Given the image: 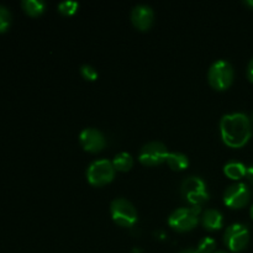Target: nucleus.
Instances as JSON below:
<instances>
[{
	"label": "nucleus",
	"instance_id": "nucleus-1",
	"mask_svg": "<svg viewBox=\"0 0 253 253\" xmlns=\"http://www.w3.org/2000/svg\"><path fill=\"white\" fill-rule=\"evenodd\" d=\"M221 138L231 148L244 147L252 136V125L249 116L242 113L224 115L220 120Z\"/></svg>",
	"mask_w": 253,
	"mask_h": 253
},
{
	"label": "nucleus",
	"instance_id": "nucleus-2",
	"mask_svg": "<svg viewBox=\"0 0 253 253\" xmlns=\"http://www.w3.org/2000/svg\"><path fill=\"white\" fill-rule=\"evenodd\" d=\"M209 84L216 90H226L234 82V68L225 59H217L208 71Z\"/></svg>",
	"mask_w": 253,
	"mask_h": 253
},
{
	"label": "nucleus",
	"instance_id": "nucleus-3",
	"mask_svg": "<svg viewBox=\"0 0 253 253\" xmlns=\"http://www.w3.org/2000/svg\"><path fill=\"white\" fill-rule=\"evenodd\" d=\"M180 193H182V197L193 207H200L209 200L207 184L202 178L195 177V175L188 177L187 179L183 180Z\"/></svg>",
	"mask_w": 253,
	"mask_h": 253
},
{
	"label": "nucleus",
	"instance_id": "nucleus-4",
	"mask_svg": "<svg viewBox=\"0 0 253 253\" xmlns=\"http://www.w3.org/2000/svg\"><path fill=\"white\" fill-rule=\"evenodd\" d=\"M114 222L121 227H132L137 222V210L132 203L124 198L114 199L110 204Z\"/></svg>",
	"mask_w": 253,
	"mask_h": 253
},
{
	"label": "nucleus",
	"instance_id": "nucleus-5",
	"mask_svg": "<svg viewBox=\"0 0 253 253\" xmlns=\"http://www.w3.org/2000/svg\"><path fill=\"white\" fill-rule=\"evenodd\" d=\"M115 168L113 162L108 160H98L90 163L86 169V179L94 187H104L113 182Z\"/></svg>",
	"mask_w": 253,
	"mask_h": 253
},
{
	"label": "nucleus",
	"instance_id": "nucleus-6",
	"mask_svg": "<svg viewBox=\"0 0 253 253\" xmlns=\"http://www.w3.org/2000/svg\"><path fill=\"white\" fill-rule=\"evenodd\" d=\"M168 153L169 152L165 143L160 141H152L142 146L138 155V161L146 167H156L166 162Z\"/></svg>",
	"mask_w": 253,
	"mask_h": 253
},
{
	"label": "nucleus",
	"instance_id": "nucleus-7",
	"mask_svg": "<svg viewBox=\"0 0 253 253\" xmlns=\"http://www.w3.org/2000/svg\"><path fill=\"white\" fill-rule=\"evenodd\" d=\"M250 242V231L246 225L232 224L226 229L224 244L232 252H240L246 249Z\"/></svg>",
	"mask_w": 253,
	"mask_h": 253
},
{
	"label": "nucleus",
	"instance_id": "nucleus-8",
	"mask_svg": "<svg viewBox=\"0 0 253 253\" xmlns=\"http://www.w3.org/2000/svg\"><path fill=\"white\" fill-rule=\"evenodd\" d=\"M199 215L192 208H180L174 210L168 219V224L172 229L179 232H187L194 229L199 221Z\"/></svg>",
	"mask_w": 253,
	"mask_h": 253
},
{
	"label": "nucleus",
	"instance_id": "nucleus-9",
	"mask_svg": "<svg viewBox=\"0 0 253 253\" xmlns=\"http://www.w3.org/2000/svg\"><path fill=\"white\" fill-rule=\"evenodd\" d=\"M251 198V192L245 183H235L224 193V203L231 209H241Z\"/></svg>",
	"mask_w": 253,
	"mask_h": 253
},
{
	"label": "nucleus",
	"instance_id": "nucleus-10",
	"mask_svg": "<svg viewBox=\"0 0 253 253\" xmlns=\"http://www.w3.org/2000/svg\"><path fill=\"white\" fill-rule=\"evenodd\" d=\"M79 142L84 151L90 153L100 152L106 145L105 136L101 131L94 127H86L79 133Z\"/></svg>",
	"mask_w": 253,
	"mask_h": 253
},
{
	"label": "nucleus",
	"instance_id": "nucleus-11",
	"mask_svg": "<svg viewBox=\"0 0 253 253\" xmlns=\"http://www.w3.org/2000/svg\"><path fill=\"white\" fill-rule=\"evenodd\" d=\"M131 21L136 29L141 31H147L151 29L155 21V12L152 7L145 4H138L131 11Z\"/></svg>",
	"mask_w": 253,
	"mask_h": 253
},
{
	"label": "nucleus",
	"instance_id": "nucleus-12",
	"mask_svg": "<svg viewBox=\"0 0 253 253\" xmlns=\"http://www.w3.org/2000/svg\"><path fill=\"white\" fill-rule=\"evenodd\" d=\"M203 226L209 231L220 230L224 225V216L216 209H208L203 215Z\"/></svg>",
	"mask_w": 253,
	"mask_h": 253
},
{
	"label": "nucleus",
	"instance_id": "nucleus-13",
	"mask_svg": "<svg viewBox=\"0 0 253 253\" xmlns=\"http://www.w3.org/2000/svg\"><path fill=\"white\" fill-rule=\"evenodd\" d=\"M167 165L173 170H183L189 166V158L182 152H169L166 160Z\"/></svg>",
	"mask_w": 253,
	"mask_h": 253
},
{
	"label": "nucleus",
	"instance_id": "nucleus-14",
	"mask_svg": "<svg viewBox=\"0 0 253 253\" xmlns=\"http://www.w3.org/2000/svg\"><path fill=\"white\" fill-rule=\"evenodd\" d=\"M246 166L241 162H236V161H231V162L226 163L224 167L225 175L234 180H239L244 178L246 175Z\"/></svg>",
	"mask_w": 253,
	"mask_h": 253
},
{
	"label": "nucleus",
	"instance_id": "nucleus-15",
	"mask_svg": "<svg viewBox=\"0 0 253 253\" xmlns=\"http://www.w3.org/2000/svg\"><path fill=\"white\" fill-rule=\"evenodd\" d=\"M113 166L115 170L119 172H127L133 166V157L127 152H120L114 157Z\"/></svg>",
	"mask_w": 253,
	"mask_h": 253
},
{
	"label": "nucleus",
	"instance_id": "nucleus-16",
	"mask_svg": "<svg viewBox=\"0 0 253 253\" xmlns=\"http://www.w3.org/2000/svg\"><path fill=\"white\" fill-rule=\"evenodd\" d=\"M21 6L27 15L36 17L43 14L46 9V2L42 0H24L21 2Z\"/></svg>",
	"mask_w": 253,
	"mask_h": 253
},
{
	"label": "nucleus",
	"instance_id": "nucleus-17",
	"mask_svg": "<svg viewBox=\"0 0 253 253\" xmlns=\"http://www.w3.org/2000/svg\"><path fill=\"white\" fill-rule=\"evenodd\" d=\"M57 9L62 15L66 16H71V15L76 14L79 9V4L77 1H72V0H66V1H61L57 5Z\"/></svg>",
	"mask_w": 253,
	"mask_h": 253
},
{
	"label": "nucleus",
	"instance_id": "nucleus-18",
	"mask_svg": "<svg viewBox=\"0 0 253 253\" xmlns=\"http://www.w3.org/2000/svg\"><path fill=\"white\" fill-rule=\"evenodd\" d=\"M11 25V12L5 5L0 4V32L7 31Z\"/></svg>",
	"mask_w": 253,
	"mask_h": 253
},
{
	"label": "nucleus",
	"instance_id": "nucleus-19",
	"mask_svg": "<svg viewBox=\"0 0 253 253\" xmlns=\"http://www.w3.org/2000/svg\"><path fill=\"white\" fill-rule=\"evenodd\" d=\"M215 247H216V242L211 237H204L202 241L199 242V246H198V251L199 253H212L214 252Z\"/></svg>",
	"mask_w": 253,
	"mask_h": 253
},
{
	"label": "nucleus",
	"instance_id": "nucleus-20",
	"mask_svg": "<svg viewBox=\"0 0 253 253\" xmlns=\"http://www.w3.org/2000/svg\"><path fill=\"white\" fill-rule=\"evenodd\" d=\"M81 74L83 76L84 79H86V81H91V82L98 79L99 77L96 69L94 68L93 66H90V64H83V66L81 67Z\"/></svg>",
	"mask_w": 253,
	"mask_h": 253
},
{
	"label": "nucleus",
	"instance_id": "nucleus-21",
	"mask_svg": "<svg viewBox=\"0 0 253 253\" xmlns=\"http://www.w3.org/2000/svg\"><path fill=\"white\" fill-rule=\"evenodd\" d=\"M247 77H249L250 81L253 83V58L250 61L249 67H247Z\"/></svg>",
	"mask_w": 253,
	"mask_h": 253
},
{
	"label": "nucleus",
	"instance_id": "nucleus-22",
	"mask_svg": "<svg viewBox=\"0 0 253 253\" xmlns=\"http://www.w3.org/2000/svg\"><path fill=\"white\" fill-rule=\"evenodd\" d=\"M246 177H247V179H249L250 182H251L253 184V165L250 166V167H247Z\"/></svg>",
	"mask_w": 253,
	"mask_h": 253
},
{
	"label": "nucleus",
	"instance_id": "nucleus-23",
	"mask_svg": "<svg viewBox=\"0 0 253 253\" xmlns=\"http://www.w3.org/2000/svg\"><path fill=\"white\" fill-rule=\"evenodd\" d=\"M180 253H199L198 250H194V249H187V250H183Z\"/></svg>",
	"mask_w": 253,
	"mask_h": 253
},
{
	"label": "nucleus",
	"instance_id": "nucleus-24",
	"mask_svg": "<svg viewBox=\"0 0 253 253\" xmlns=\"http://www.w3.org/2000/svg\"><path fill=\"white\" fill-rule=\"evenodd\" d=\"M245 4H246L247 6L253 7V0H246V1H245Z\"/></svg>",
	"mask_w": 253,
	"mask_h": 253
},
{
	"label": "nucleus",
	"instance_id": "nucleus-25",
	"mask_svg": "<svg viewBox=\"0 0 253 253\" xmlns=\"http://www.w3.org/2000/svg\"><path fill=\"white\" fill-rule=\"evenodd\" d=\"M250 214H251V217L253 219V205L251 207V211H250Z\"/></svg>",
	"mask_w": 253,
	"mask_h": 253
},
{
	"label": "nucleus",
	"instance_id": "nucleus-26",
	"mask_svg": "<svg viewBox=\"0 0 253 253\" xmlns=\"http://www.w3.org/2000/svg\"><path fill=\"white\" fill-rule=\"evenodd\" d=\"M214 253H226L225 251H217V252H214Z\"/></svg>",
	"mask_w": 253,
	"mask_h": 253
}]
</instances>
